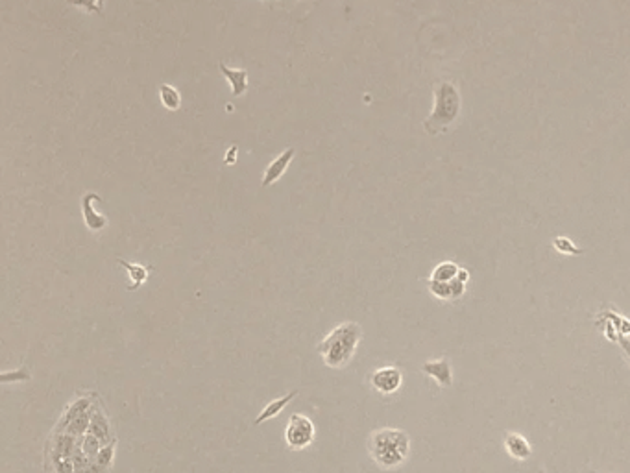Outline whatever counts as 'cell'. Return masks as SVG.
Instances as JSON below:
<instances>
[{"mask_svg": "<svg viewBox=\"0 0 630 473\" xmlns=\"http://www.w3.org/2000/svg\"><path fill=\"white\" fill-rule=\"evenodd\" d=\"M361 338H363V329L357 322H342L322 338L316 349L322 355L325 366L338 370L352 363Z\"/></svg>", "mask_w": 630, "mask_h": 473, "instance_id": "obj_1", "label": "cell"}, {"mask_svg": "<svg viewBox=\"0 0 630 473\" xmlns=\"http://www.w3.org/2000/svg\"><path fill=\"white\" fill-rule=\"evenodd\" d=\"M410 451L409 434L401 429L385 427L370 434L368 453L381 470H394L401 466Z\"/></svg>", "mask_w": 630, "mask_h": 473, "instance_id": "obj_2", "label": "cell"}, {"mask_svg": "<svg viewBox=\"0 0 630 473\" xmlns=\"http://www.w3.org/2000/svg\"><path fill=\"white\" fill-rule=\"evenodd\" d=\"M460 106H462L460 93L453 81H438L435 86V108L423 122V130L429 135H438L446 131L455 120L459 119Z\"/></svg>", "mask_w": 630, "mask_h": 473, "instance_id": "obj_3", "label": "cell"}, {"mask_svg": "<svg viewBox=\"0 0 630 473\" xmlns=\"http://www.w3.org/2000/svg\"><path fill=\"white\" fill-rule=\"evenodd\" d=\"M97 398L98 396L95 392H86L76 396L65 407V411L61 412V416H59L54 429L63 431V433H70L74 436L86 434L87 429H89V423H91L93 407H95Z\"/></svg>", "mask_w": 630, "mask_h": 473, "instance_id": "obj_4", "label": "cell"}, {"mask_svg": "<svg viewBox=\"0 0 630 473\" xmlns=\"http://www.w3.org/2000/svg\"><path fill=\"white\" fill-rule=\"evenodd\" d=\"M78 436L63 433L54 429L46 440V467L52 473H76L74 472V451Z\"/></svg>", "mask_w": 630, "mask_h": 473, "instance_id": "obj_5", "label": "cell"}, {"mask_svg": "<svg viewBox=\"0 0 630 473\" xmlns=\"http://www.w3.org/2000/svg\"><path fill=\"white\" fill-rule=\"evenodd\" d=\"M314 434L316 429L311 418L305 414H292L285 427V442L290 450H305L314 442Z\"/></svg>", "mask_w": 630, "mask_h": 473, "instance_id": "obj_6", "label": "cell"}, {"mask_svg": "<svg viewBox=\"0 0 630 473\" xmlns=\"http://www.w3.org/2000/svg\"><path fill=\"white\" fill-rule=\"evenodd\" d=\"M370 383H372V387H374L379 394H383V396H390V394L398 392L399 388H401L403 374H401V370L396 368V366H383V368H377V370L372 374Z\"/></svg>", "mask_w": 630, "mask_h": 473, "instance_id": "obj_7", "label": "cell"}, {"mask_svg": "<svg viewBox=\"0 0 630 473\" xmlns=\"http://www.w3.org/2000/svg\"><path fill=\"white\" fill-rule=\"evenodd\" d=\"M87 433L95 434L98 440H102L104 444H113L117 442V436L113 433V425L109 422V416L106 409H104L102 399L97 398L95 401V407H93V416H91V423H89V429H87Z\"/></svg>", "mask_w": 630, "mask_h": 473, "instance_id": "obj_8", "label": "cell"}, {"mask_svg": "<svg viewBox=\"0 0 630 473\" xmlns=\"http://www.w3.org/2000/svg\"><path fill=\"white\" fill-rule=\"evenodd\" d=\"M102 200L97 193H86L82 198V213H84V222L91 231H102L108 226V217H104L100 213H97L93 202Z\"/></svg>", "mask_w": 630, "mask_h": 473, "instance_id": "obj_9", "label": "cell"}, {"mask_svg": "<svg viewBox=\"0 0 630 473\" xmlns=\"http://www.w3.org/2000/svg\"><path fill=\"white\" fill-rule=\"evenodd\" d=\"M421 371L426 376L432 377L440 387H451L453 383V370H451V363L448 359H432L426 360L421 365Z\"/></svg>", "mask_w": 630, "mask_h": 473, "instance_id": "obj_10", "label": "cell"}, {"mask_svg": "<svg viewBox=\"0 0 630 473\" xmlns=\"http://www.w3.org/2000/svg\"><path fill=\"white\" fill-rule=\"evenodd\" d=\"M294 148H287L281 155H278L276 160L267 166V171H265V176H262V187H270L274 183L278 182L279 177L283 176L289 165L294 160Z\"/></svg>", "mask_w": 630, "mask_h": 473, "instance_id": "obj_11", "label": "cell"}, {"mask_svg": "<svg viewBox=\"0 0 630 473\" xmlns=\"http://www.w3.org/2000/svg\"><path fill=\"white\" fill-rule=\"evenodd\" d=\"M505 450L506 453H508L512 458H516V461H527L528 456L533 455V447H531V444L527 442V438L517 433L506 434Z\"/></svg>", "mask_w": 630, "mask_h": 473, "instance_id": "obj_12", "label": "cell"}, {"mask_svg": "<svg viewBox=\"0 0 630 473\" xmlns=\"http://www.w3.org/2000/svg\"><path fill=\"white\" fill-rule=\"evenodd\" d=\"M220 73L229 81L233 97H242L246 93V87H248V73L245 69H231L224 63H220Z\"/></svg>", "mask_w": 630, "mask_h": 473, "instance_id": "obj_13", "label": "cell"}, {"mask_svg": "<svg viewBox=\"0 0 630 473\" xmlns=\"http://www.w3.org/2000/svg\"><path fill=\"white\" fill-rule=\"evenodd\" d=\"M296 396H298V390H292V392H289L287 396H283V398H278V399H274V401H270V403H268L267 407L259 412V416L256 418L254 425H261V423H265L267 420H272V418H276L278 414H281V412L287 409V405H289L290 401L296 398Z\"/></svg>", "mask_w": 630, "mask_h": 473, "instance_id": "obj_14", "label": "cell"}, {"mask_svg": "<svg viewBox=\"0 0 630 473\" xmlns=\"http://www.w3.org/2000/svg\"><path fill=\"white\" fill-rule=\"evenodd\" d=\"M119 264H122V267L128 270L130 281H135L133 285L128 287L130 291H137V289H139V287H141L142 283L148 280V274L152 272V268L142 267V264H137V262H128V261H124V259H119Z\"/></svg>", "mask_w": 630, "mask_h": 473, "instance_id": "obj_15", "label": "cell"}, {"mask_svg": "<svg viewBox=\"0 0 630 473\" xmlns=\"http://www.w3.org/2000/svg\"><path fill=\"white\" fill-rule=\"evenodd\" d=\"M160 98L161 104H163L166 109H171V111H178V109L182 108L180 91H178L176 87L169 86V84H163V86L160 87Z\"/></svg>", "mask_w": 630, "mask_h": 473, "instance_id": "obj_16", "label": "cell"}, {"mask_svg": "<svg viewBox=\"0 0 630 473\" xmlns=\"http://www.w3.org/2000/svg\"><path fill=\"white\" fill-rule=\"evenodd\" d=\"M460 267L457 262L451 261H443L440 262L435 270H432L431 280L432 281H453L457 276H459Z\"/></svg>", "mask_w": 630, "mask_h": 473, "instance_id": "obj_17", "label": "cell"}, {"mask_svg": "<svg viewBox=\"0 0 630 473\" xmlns=\"http://www.w3.org/2000/svg\"><path fill=\"white\" fill-rule=\"evenodd\" d=\"M553 246L560 253H564V255H582V250L575 244L573 240H569L568 237H557V239L553 240Z\"/></svg>", "mask_w": 630, "mask_h": 473, "instance_id": "obj_18", "label": "cell"}, {"mask_svg": "<svg viewBox=\"0 0 630 473\" xmlns=\"http://www.w3.org/2000/svg\"><path fill=\"white\" fill-rule=\"evenodd\" d=\"M429 291H431L432 296L440 298V300H453V296H451V283L449 281L429 280Z\"/></svg>", "mask_w": 630, "mask_h": 473, "instance_id": "obj_19", "label": "cell"}, {"mask_svg": "<svg viewBox=\"0 0 630 473\" xmlns=\"http://www.w3.org/2000/svg\"><path fill=\"white\" fill-rule=\"evenodd\" d=\"M68 2L74 4V6H82V8H86L87 12H95V13L102 12V6H104V0H68Z\"/></svg>", "mask_w": 630, "mask_h": 473, "instance_id": "obj_20", "label": "cell"}, {"mask_svg": "<svg viewBox=\"0 0 630 473\" xmlns=\"http://www.w3.org/2000/svg\"><path fill=\"white\" fill-rule=\"evenodd\" d=\"M449 283H451V296H453V300H457V298H460V296H464L466 283H462V281L457 280V278H455L453 281H449Z\"/></svg>", "mask_w": 630, "mask_h": 473, "instance_id": "obj_21", "label": "cell"}, {"mask_svg": "<svg viewBox=\"0 0 630 473\" xmlns=\"http://www.w3.org/2000/svg\"><path fill=\"white\" fill-rule=\"evenodd\" d=\"M619 344H621V348H623L624 355H627V359H629V363H630V338H624V336H621V338H619Z\"/></svg>", "mask_w": 630, "mask_h": 473, "instance_id": "obj_22", "label": "cell"}, {"mask_svg": "<svg viewBox=\"0 0 630 473\" xmlns=\"http://www.w3.org/2000/svg\"><path fill=\"white\" fill-rule=\"evenodd\" d=\"M235 157H237V146H231V148H229V152H227V155H226L227 165H233V160H235Z\"/></svg>", "mask_w": 630, "mask_h": 473, "instance_id": "obj_23", "label": "cell"}, {"mask_svg": "<svg viewBox=\"0 0 630 473\" xmlns=\"http://www.w3.org/2000/svg\"><path fill=\"white\" fill-rule=\"evenodd\" d=\"M457 280H460L462 283H468V280H470V272H468L466 268H460L459 276H457Z\"/></svg>", "mask_w": 630, "mask_h": 473, "instance_id": "obj_24", "label": "cell"}]
</instances>
